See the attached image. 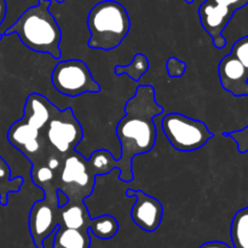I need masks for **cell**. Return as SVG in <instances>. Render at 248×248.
Segmentation results:
<instances>
[{"label": "cell", "mask_w": 248, "mask_h": 248, "mask_svg": "<svg viewBox=\"0 0 248 248\" xmlns=\"http://www.w3.org/2000/svg\"><path fill=\"white\" fill-rule=\"evenodd\" d=\"M58 219L61 228L89 230L92 218L84 201H68L58 210Z\"/></svg>", "instance_id": "5bb4252c"}, {"label": "cell", "mask_w": 248, "mask_h": 248, "mask_svg": "<svg viewBox=\"0 0 248 248\" xmlns=\"http://www.w3.org/2000/svg\"><path fill=\"white\" fill-rule=\"evenodd\" d=\"M50 6L51 0H39L5 31L4 35L17 34L24 46L31 50L48 53L55 60L61 58L62 31L50 12Z\"/></svg>", "instance_id": "7a4b0ae2"}, {"label": "cell", "mask_w": 248, "mask_h": 248, "mask_svg": "<svg viewBox=\"0 0 248 248\" xmlns=\"http://www.w3.org/2000/svg\"><path fill=\"white\" fill-rule=\"evenodd\" d=\"M230 237L234 248H248V205L232 218Z\"/></svg>", "instance_id": "ac0fdd59"}, {"label": "cell", "mask_w": 248, "mask_h": 248, "mask_svg": "<svg viewBox=\"0 0 248 248\" xmlns=\"http://www.w3.org/2000/svg\"><path fill=\"white\" fill-rule=\"evenodd\" d=\"M126 196L136 199L130 213L133 223L147 232H156L164 216L161 202L142 190L127 189Z\"/></svg>", "instance_id": "30bf717a"}, {"label": "cell", "mask_w": 248, "mask_h": 248, "mask_svg": "<svg viewBox=\"0 0 248 248\" xmlns=\"http://www.w3.org/2000/svg\"><path fill=\"white\" fill-rule=\"evenodd\" d=\"M89 47L93 50H114L125 40L131 29L127 11L119 1L102 0L89 12Z\"/></svg>", "instance_id": "3957f363"}, {"label": "cell", "mask_w": 248, "mask_h": 248, "mask_svg": "<svg viewBox=\"0 0 248 248\" xmlns=\"http://www.w3.org/2000/svg\"><path fill=\"white\" fill-rule=\"evenodd\" d=\"M230 53L235 56L245 65V68L248 69V36H244V38L239 39L234 44Z\"/></svg>", "instance_id": "7402d4cb"}, {"label": "cell", "mask_w": 248, "mask_h": 248, "mask_svg": "<svg viewBox=\"0 0 248 248\" xmlns=\"http://www.w3.org/2000/svg\"><path fill=\"white\" fill-rule=\"evenodd\" d=\"M199 248H232V247H230L229 245H227L225 242H222V241H210V242H205V244L201 245Z\"/></svg>", "instance_id": "484cf974"}, {"label": "cell", "mask_w": 248, "mask_h": 248, "mask_svg": "<svg viewBox=\"0 0 248 248\" xmlns=\"http://www.w3.org/2000/svg\"><path fill=\"white\" fill-rule=\"evenodd\" d=\"M2 36H4V35H1V34H0V40H1V38H2Z\"/></svg>", "instance_id": "1f68e13d"}, {"label": "cell", "mask_w": 248, "mask_h": 248, "mask_svg": "<svg viewBox=\"0 0 248 248\" xmlns=\"http://www.w3.org/2000/svg\"><path fill=\"white\" fill-rule=\"evenodd\" d=\"M5 16H6V2L5 0H0V26L4 22Z\"/></svg>", "instance_id": "f1b7e54d"}, {"label": "cell", "mask_w": 248, "mask_h": 248, "mask_svg": "<svg viewBox=\"0 0 248 248\" xmlns=\"http://www.w3.org/2000/svg\"><path fill=\"white\" fill-rule=\"evenodd\" d=\"M31 181L36 186L44 191V196L50 199H57V179L58 173L51 170L44 161L31 164Z\"/></svg>", "instance_id": "9a60e30c"}, {"label": "cell", "mask_w": 248, "mask_h": 248, "mask_svg": "<svg viewBox=\"0 0 248 248\" xmlns=\"http://www.w3.org/2000/svg\"><path fill=\"white\" fill-rule=\"evenodd\" d=\"M210 1L218 5H222V6L229 7V9L234 10L235 12H236L237 10L245 7L248 4V0H210Z\"/></svg>", "instance_id": "d4e9b609"}, {"label": "cell", "mask_w": 248, "mask_h": 248, "mask_svg": "<svg viewBox=\"0 0 248 248\" xmlns=\"http://www.w3.org/2000/svg\"><path fill=\"white\" fill-rule=\"evenodd\" d=\"M58 210L57 199L45 196L31 206L29 212V232L36 248H41L43 240L60 227Z\"/></svg>", "instance_id": "9c48e42d"}, {"label": "cell", "mask_w": 248, "mask_h": 248, "mask_svg": "<svg viewBox=\"0 0 248 248\" xmlns=\"http://www.w3.org/2000/svg\"><path fill=\"white\" fill-rule=\"evenodd\" d=\"M186 2H188V4H191V2H194V0H186Z\"/></svg>", "instance_id": "f546056e"}, {"label": "cell", "mask_w": 248, "mask_h": 248, "mask_svg": "<svg viewBox=\"0 0 248 248\" xmlns=\"http://www.w3.org/2000/svg\"><path fill=\"white\" fill-rule=\"evenodd\" d=\"M227 137H230L232 140H235L237 145V150L241 154H246L248 152V126L239 131H234V132H227L223 133Z\"/></svg>", "instance_id": "603a6c76"}, {"label": "cell", "mask_w": 248, "mask_h": 248, "mask_svg": "<svg viewBox=\"0 0 248 248\" xmlns=\"http://www.w3.org/2000/svg\"><path fill=\"white\" fill-rule=\"evenodd\" d=\"M161 128L170 144L178 152H194L213 138V133L201 120L191 119L181 113L164 116Z\"/></svg>", "instance_id": "277c9868"}, {"label": "cell", "mask_w": 248, "mask_h": 248, "mask_svg": "<svg viewBox=\"0 0 248 248\" xmlns=\"http://www.w3.org/2000/svg\"><path fill=\"white\" fill-rule=\"evenodd\" d=\"M56 1H57V2H63V1H64V0H56Z\"/></svg>", "instance_id": "4dcf8cb0"}, {"label": "cell", "mask_w": 248, "mask_h": 248, "mask_svg": "<svg viewBox=\"0 0 248 248\" xmlns=\"http://www.w3.org/2000/svg\"><path fill=\"white\" fill-rule=\"evenodd\" d=\"M57 200H58V207H62V206H64L65 203L69 201L68 200V196L61 190L57 191Z\"/></svg>", "instance_id": "83f0119b"}, {"label": "cell", "mask_w": 248, "mask_h": 248, "mask_svg": "<svg viewBox=\"0 0 248 248\" xmlns=\"http://www.w3.org/2000/svg\"><path fill=\"white\" fill-rule=\"evenodd\" d=\"M51 81L61 94L67 97H79L101 91V86L92 77L89 65L75 58L58 62L52 70Z\"/></svg>", "instance_id": "52a82bcc"}, {"label": "cell", "mask_w": 248, "mask_h": 248, "mask_svg": "<svg viewBox=\"0 0 248 248\" xmlns=\"http://www.w3.org/2000/svg\"><path fill=\"white\" fill-rule=\"evenodd\" d=\"M149 69V60L144 53H136L133 56V60L131 61L130 64L127 65H116L115 67V74L118 77L126 74L135 81L140 80V78L145 74Z\"/></svg>", "instance_id": "44dd1931"}, {"label": "cell", "mask_w": 248, "mask_h": 248, "mask_svg": "<svg viewBox=\"0 0 248 248\" xmlns=\"http://www.w3.org/2000/svg\"><path fill=\"white\" fill-rule=\"evenodd\" d=\"M41 133L48 149L63 157L75 150L84 137L82 127L73 109L60 110L57 107L53 109L52 115Z\"/></svg>", "instance_id": "5b68a950"}, {"label": "cell", "mask_w": 248, "mask_h": 248, "mask_svg": "<svg viewBox=\"0 0 248 248\" xmlns=\"http://www.w3.org/2000/svg\"><path fill=\"white\" fill-rule=\"evenodd\" d=\"M87 162L92 173L96 177L104 176L110 173L113 170L119 169L118 159H114L111 153L106 149H99L92 153L91 156L87 159Z\"/></svg>", "instance_id": "d6986e66"}, {"label": "cell", "mask_w": 248, "mask_h": 248, "mask_svg": "<svg viewBox=\"0 0 248 248\" xmlns=\"http://www.w3.org/2000/svg\"><path fill=\"white\" fill-rule=\"evenodd\" d=\"M10 144L22 153L31 164L44 161L51 152L40 131L31 127L22 119L10 126L7 131Z\"/></svg>", "instance_id": "ba28073f"}, {"label": "cell", "mask_w": 248, "mask_h": 248, "mask_svg": "<svg viewBox=\"0 0 248 248\" xmlns=\"http://www.w3.org/2000/svg\"><path fill=\"white\" fill-rule=\"evenodd\" d=\"M164 113V108L157 103L156 92L150 85L137 87L133 97L125 104V115L116 126V136L120 142L119 179L132 182V159L149 153L156 142V127L154 119Z\"/></svg>", "instance_id": "6da1fadb"}, {"label": "cell", "mask_w": 248, "mask_h": 248, "mask_svg": "<svg viewBox=\"0 0 248 248\" xmlns=\"http://www.w3.org/2000/svg\"><path fill=\"white\" fill-rule=\"evenodd\" d=\"M96 176L92 173L87 159L73 150L63 159L58 173L57 188L68 196L69 201H84L92 194Z\"/></svg>", "instance_id": "8992f818"}, {"label": "cell", "mask_w": 248, "mask_h": 248, "mask_svg": "<svg viewBox=\"0 0 248 248\" xmlns=\"http://www.w3.org/2000/svg\"><path fill=\"white\" fill-rule=\"evenodd\" d=\"M58 228H60V227H58ZM58 228L55 230V232H51V234L48 235V236H46L45 239L43 240V244H41V248H55V247H53V241H55V235H56V232H57V230H58Z\"/></svg>", "instance_id": "4316f807"}, {"label": "cell", "mask_w": 248, "mask_h": 248, "mask_svg": "<svg viewBox=\"0 0 248 248\" xmlns=\"http://www.w3.org/2000/svg\"><path fill=\"white\" fill-rule=\"evenodd\" d=\"M56 106H53L45 96L40 93H31L24 104L22 120L43 132Z\"/></svg>", "instance_id": "4fadbf2b"}, {"label": "cell", "mask_w": 248, "mask_h": 248, "mask_svg": "<svg viewBox=\"0 0 248 248\" xmlns=\"http://www.w3.org/2000/svg\"><path fill=\"white\" fill-rule=\"evenodd\" d=\"M23 186L22 177L11 178V169L9 164L0 156V205L6 206L9 203V195L18 193Z\"/></svg>", "instance_id": "e0dca14e"}, {"label": "cell", "mask_w": 248, "mask_h": 248, "mask_svg": "<svg viewBox=\"0 0 248 248\" xmlns=\"http://www.w3.org/2000/svg\"><path fill=\"white\" fill-rule=\"evenodd\" d=\"M89 232L99 240H110L118 234L119 223L114 216H99L91 220Z\"/></svg>", "instance_id": "ffe728a7"}, {"label": "cell", "mask_w": 248, "mask_h": 248, "mask_svg": "<svg viewBox=\"0 0 248 248\" xmlns=\"http://www.w3.org/2000/svg\"><path fill=\"white\" fill-rule=\"evenodd\" d=\"M218 75L225 91L235 97L248 96V69L232 53L220 60Z\"/></svg>", "instance_id": "7c38bea8"}, {"label": "cell", "mask_w": 248, "mask_h": 248, "mask_svg": "<svg viewBox=\"0 0 248 248\" xmlns=\"http://www.w3.org/2000/svg\"><path fill=\"white\" fill-rule=\"evenodd\" d=\"M91 237L89 230L58 228L55 235V248H90Z\"/></svg>", "instance_id": "2e32d148"}, {"label": "cell", "mask_w": 248, "mask_h": 248, "mask_svg": "<svg viewBox=\"0 0 248 248\" xmlns=\"http://www.w3.org/2000/svg\"><path fill=\"white\" fill-rule=\"evenodd\" d=\"M199 18L201 26L212 38L213 45L217 48H223L227 45V40L223 36V31L234 16V10L227 6L215 4L210 0H205L199 6Z\"/></svg>", "instance_id": "8fae6325"}, {"label": "cell", "mask_w": 248, "mask_h": 248, "mask_svg": "<svg viewBox=\"0 0 248 248\" xmlns=\"http://www.w3.org/2000/svg\"><path fill=\"white\" fill-rule=\"evenodd\" d=\"M166 69L170 78H181L186 73V64L179 58L170 57L166 62Z\"/></svg>", "instance_id": "cb8c5ba5"}]
</instances>
